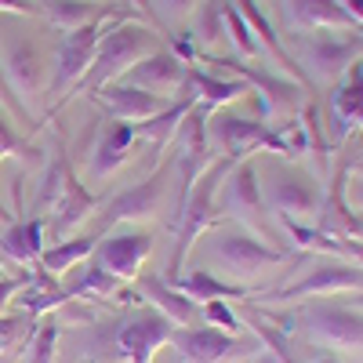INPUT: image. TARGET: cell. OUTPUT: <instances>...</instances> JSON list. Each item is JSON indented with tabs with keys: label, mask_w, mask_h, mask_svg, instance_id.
I'll return each instance as SVG.
<instances>
[{
	"label": "cell",
	"mask_w": 363,
	"mask_h": 363,
	"mask_svg": "<svg viewBox=\"0 0 363 363\" xmlns=\"http://www.w3.org/2000/svg\"><path fill=\"white\" fill-rule=\"evenodd\" d=\"M218 8H222V22L229 26V37H233L236 51H240V55H258V40H255V33L247 29L244 15H240V8L233 4V0H222Z\"/></svg>",
	"instance_id": "34"
},
{
	"label": "cell",
	"mask_w": 363,
	"mask_h": 363,
	"mask_svg": "<svg viewBox=\"0 0 363 363\" xmlns=\"http://www.w3.org/2000/svg\"><path fill=\"white\" fill-rule=\"evenodd\" d=\"M153 4L160 8L164 22H178V18H186V15L193 11V4H196V0H153Z\"/></svg>",
	"instance_id": "41"
},
{
	"label": "cell",
	"mask_w": 363,
	"mask_h": 363,
	"mask_svg": "<svg viewBox=\"0 0 363 363\" xmlns=\"http://www.w3.org/2000/svg\"><path fill=\"white\" fill-rule=\"evenodd\" d=\"M352 171H356V178H363V160H359V164H352Z\"/></svg>",
	"instance_id": "48"
},
{
	"label": "cell",
	"mask_w": 363,
	"mask_h": 363,
	"mask_svg": "<svg viewBox=\"0 0 363 363\" xmlns=\"http://www.w3.org/2000/svg\"><path fill=\"white\" fill-rule=\"evenodd\" d=\"M135 124H124V120H106V128L99 131V142L91 149V174L106 178L113 174L120 164L131 157V145H135Z\"/></svg>",
	"instance_id": "19"
},
{
	"label": "cell",
	"mask_w": 363,
	"mask_h": 363,
	"mask_svg": "<svg viewBox=\"0 0 363 363\" xmlns=\"http://www.w3.org/2000/svg\"><path fill=\"white\" fill-rule=\"evenodd\" d=\"M330 124H335L338 138L363 128V62H356L349 69V80L330 95Z\"/></svg>",
	"instance_id": "23"
},
{
	"label": "cell",
	"mask_w": 363,
	"mask_h": 363,
	"mask_svg": "<svg viewBox=\"0 0 363 363\" xmlns=\"http://www.w3.org/2000/svg\"><path fill=\"white\" fill-rule=\"evenodd\" d=\"M18 291H22V280H4V277H0V313L8 309V301H11Z\"/></svg>",
	"instance_id": "43"
},
{
	"label": "cell",
	"mask_w": 363,
	"mask_h": 363,
	"mask_svg": "<svg viewBox=\"0 0 363 363\" xmlns=\"http://www.w3.org/2000/svg\"><path fill=\"white\" fill-rule=\"evenodd\" d=\"M55 345H58V323H40V330L33 335V345H29L26 363H51Z\"/></svg>",
	"instance_id": "35"
},
{
	"label": "cell",
	"mask_w": 363,
	"mask_h": 363,
	"mask_svg": "<svg viewBox=\"0 0 363 363\" xmlns=\"http://www.w3.org/2000/svg\"><path fill=\"white\" fill-rule=\"evenodd\" d=\"M120 80L131 84V87L149 91V95H160V99H171L174 102L182 91H186V62H182L174 51L160 48V51H153L149 58H142L138 66H131Z\"/></svg>",
	"instance_id": "14"
},
{
	"label": "cell",
	"mask_w": 363,
	"mask_h": 363,
	"mask_svg": "<svg viewBox=\"0 0 363 363\" xmlns=\"http://www.w3.org/2000/svg\"><path fill=\"white\" fill-rule=\"evenodd\" d=\"M349 203L356 215H363V178L359 182H349Z\"/></svg>",
	"instance_id": "44"
},
{
	"label": "cell",
	"mask_w": 363,
	"mask_h": 363,
	"mask_svg": "<svg viewBox=\"0 0 363 363\" xmlns=\"http://www.w3.org/2000/svg\"><path fill=\"white\" fill-rule=\"evenodd\" d=\"M171 287H174L178 294H186L189 301H196V306H203V301H229V298H247V287H244V284L222 280V277H215L211 269L178 272V277H171Z\"/></svg>",
	"instance_id": "22"
},
{
	"label": "cell",
	"mask_w": 363,
	"mask_h": 363,
	"mask_svg": "<svg viewBox=\"0 0 363 363\" xmlns=\"http://www.w3.org/2000/svg\"><path fill=\"white\" fill-rule=\"evenodd\" d=\"M255 356H258L255 363H280V356H277V352H272V349H265V345H262V349H258Z\"/></svg>",
	"instance_id": "46"
},
{
	"label": "cell",
	"mask_w": 363,
	"mask_h": 363,
	"mask_svg": "<svg viewBox=\"0 0 363 363\" xmlns=\"http://www.w3.org/2000/svg\"><path fill=\"white\" fill-rule=\"evenodd\" d=\"M218 211L240 225H247L258 240H269V222H265V196H262V182L251 160H236L218 189Z\"/></svg>",
	"instance_id": "8"
},
{
	"label": "cell",
	"mask_w": 363,
	"mask_h": 363,
	"mask_svg": "<svg viewBox=\"0 0 363 363\" xmlns=\"http://www.w3.org/2000/svg\"><path fill=\"white\" fill-rule=\"evenodd\" d=\"M211 106H203V102H193V109L182 116V124H178V131H174V138H178V157H174V164H178V171H182V193H186L189 186H193V178L211 164V138H207V120H211Z\"/></svg>",
	"instance_id": "12"
},
{
	"label": "cell",
	"mask_w": 363,
	"mask_h": 363,
	"mask_svg": "<svg viewBox=\"0 0 363 363\" xmlns=\"http://www.w3.org/2000/svg\"><path fill=\"white\" fill-rule=\"evenodd\" d=\"M233 4L240 8V15H244V22H247V29L255 33V40H258V48H265L272 58H277V66H284L298 84H313L306 73H301V66L294 62V58L287 55V48H284V40L277 37V29H272V22L265 18V11L258 8V0H233Z\"/></svg>",
	"instance_id": "21"
},
{
	"label": "cell",
	"mask_w": 363,
	"mask_h": 363,
	"mask_svg": "<svg viewBox=\"0 0 363 363\" xmlns=\"http://www.w3.org/2000/svg\"><path fill=\"white\" fill-rule=\"evenodd\" d=\"M138 291H142V298L153 301V309L160 316H167L174 327H189L196 320V301H189L186 294H178L160 277H138Z\"/></svg>",
	"instance_id": "25"
},
{
	"label": "cell",
	"mask_w": 363,
	"mask_h": 363,
	"mask_svg": "<svg viewBox=\"0 0 363 363\" xmlns=\"http://www.w3.org/2000/svg\"><path fill=\"white\" fill-rule=\"evenodd\" d=\"M58 301H66V298L55 294V291H26V294H22V306H26L29 313H44V309L58 306Z\"/></svg>",
	"instance_id": "40"
},
{
	"label": "cell",
	"mask_w": 363,
	"mask_h": 363,
	"mask_svg": "<svg viewBox=\"0 0 363 363\" xmlns=\"http://www.w3.org/2000/svg\"><path fill=\"white\" fill-rule=\"evenodd\" d=\"M352 309H359V313H363V291H359V298H352Z\"/></svg>",
	"instance_id": "47"
},
{
	"label": "cell",
	"mask_w": 363,
	"mask_h": 363,
	"mask_svg": "<svg viewBox=\"0 0 363 363\" xmlns=\"http://www.w3.org/2000/svg\"><path fill=\"white\" fill-rule=\"evenodd\" d=\"M363 291V269L352 262H323L309 277L284 287L277 298L294 301V298H330V294H359Z\"/></svg>",
	"instance_id": "15"
},
{
	"label": "cell",
	"mask_w": 363,
	"mask_h": 363,
	"mask_svg": "<svg viewBox=\"0 0 363 363\" xmlns=\"http://www.w3.org/2000/svg\"><path fill=\"white\" fill-rule=\"evenodd\" d=\"M174 352L182 356V363H240L244 356H255L262 349L258 338H236L229 330L218 327H174L171 338Z\"/></svg>",
	"instance_id": "7"
},
{
	"label": "cell",
	"mask_w": 363,
	"mask_h": 363,
	"mask_svg": "<svg viewBox=\"0 0 363 363\" xmlns=\"http://www.w3.org/2000/svg\"><path fill=\"white\" fill-rule=\"evenodd\" d=\"M233 164L236 160H229V157L211 160L193 178V186L182 193V203H178V247H174V262H171V277H178V269L186 265V255L203 236V229H211L218 222V189H222V182H225Z\"/></svg>",
	"instance_id": "3"
},
{
	"label": "cell",
	"mask_w": 363,
	"mask_h": 363,
	"mask_svg": "<svg viewBox=\"0 0 363 363\" xmlns=\"http://www.w3.org/2000/svg\"><path fill=\"white\" fill-rule=\"evenodd\" d=\"M287 15L301 29H349V33H363V26L345 11L342 0H287Z\"/></svg>",
	"instance_id": "20"
},
{
	"label": "cell",
	"mask_w": 363,
	"mask_h": 363,
	"mask_svg": "<svg viewBox=\"0 0 363 363\" xmlns=\"http://www.w3.org/2000/svg\"><path fill=\"white\" fill-rule=\"evenodd\" d=\"M207 138H211V145H218L222 157H229V160H247L258 149H272V153H284V157L301 153L294 145V138H287L284 131H272L262 120H244V116H233V113H211Z\"/></svg>",
	"instance_id": "4"
},
{
	"label": "cell",
	"mask_w": 363,
	"mask_h": 363,
	"mask_svg": "<svg viewBox=\"0 0 363 363\" xmlns=\"http://www.w3.org/2000/svg\"><path fill=\"white\" fill-rule=\"evenodd\" d=\"M309 342L327 345L335 352H363V313L352 306H330V301H313L298 313Z\"/></svg>",
	"instance_id": "9"
},
{
	"label": "cell",
	"mask_w": 363,
	"mask_h": 363,
	"mask_svg": "<svg viewBox=\"0 0 363 363\" xmlns=\"http://www.w3.org/2000/svg\"><path fill=\"white\" fill-rule=\"evenodd\" d=\"M153 51H160V37L149 26H142V22H116V26H109L102 33L99 51H95V58H91V69L80 77L77 87L87 91V95H95L99 87L120 80L131 66H138L142 58H149Z\"/></svg>",
	"instance_id": "2"
},
{
	"label": "cell",
	"mask_w": 363,
	"mask_h": 363,
	"mask_svg": "<svg viewBox=\"0 0 363 363\" xmlns=\"http://www.w3.org/2000/svg\"><path fill=\"white\" fill-rule=\"evenodd\" d=\"M186 84L196 91L193 99L211 106V109H218L225 102H236L240 95H247V91H251L247 80H225V77H215L207 69H196V66H186Z\"/></svg>",
	"instance_id": "27"
},
{
	"label": "cell",
	"mask_w": 363,
	"mask_h": 363,
	"mask_svg": "<svg viewBox=\"0 0 363 363\" xmlns=\"http://www.w3.org/2000/svg\"><path fill=\"white\" fill-rule=\"evenodd\" d=\"M207 62H211V66H225V69L240 73V80H247L251 87H262V113H269L272 106H291L294 95H298L294 84H284V80L269 77V73H262V69H251V66L240 62V58H215V55H207Z\"/></svg>",
	"instance_id": "26"
},
{
	"label": "cell",
	"mask_w": 363,
	"mask_h": 363,
	"mask_svg": "<svg viewBox=\"0 0 363 363\" xmlns=\"http://www.w3.org/2000/svg\"><path fill=\"white\" fill-rule=\"evenodd\" d=\"M207 258L222 265L233 280H251V277H262V272L284 265L287 251L265 244L255 233L229 229V233H218L215 240H207Z\"/></svg>",
	"instance_id": "6"
},
{
	"label": "cell",
	"mask_w": 363,
	"mask_h": 363,
	"mask_svg": "<svg viewBox=\"0 0 363 363\" xmlns=\"http://www.w3.org/2000/svg\"><path fill=\"white\" fill-rule=\"evenodd\" d=\"M66 174H69V164L66 160H55L48 167V174L40 178V189L33 196V218H44L48 211L58 203V196H62V186H66Z\"/></svg>",
	"instance_id": "32"
},
{
	"label": "cell",
	"mask_w": 363,
	"mask_h": 363,
	"mask_svg": "<svg viewBox=\"0 0 363 363\" xmlns=\"http://www.w3.org/2000/svg\"><path fill=\"white\" fill-rule=\"evenodd\" d=\"M40 8L33 0H0V15H37Z\"/></svg>",
	"instance_id": "42"
},
{
	"label": "cell",
	"mask_w": 363,
	"mask_h": 363,
	"mask_svg": "<svg viewBox=\"0 0 363 363\" xmlns=\"http://www.w3.org/2000/svg\"><path fill=\"white\" fill-rule=\"evenodd\" d=\"M18 153H26V142H22V135L11 128V116L0 109V160H8V157H18ZM0 215H8L4 207H0Z\"/></svg>",
	"instance_id": "36"
},
{
	"label": "cell",
	"mask_w": 363,
	"mask_h": 363,
	"mask_svg": "<svg viewBox=\"0 0 363 363\" xmlns=\"http://www.w3.org/2000/svg\"><path fill=\"white\" fill-rule=\"evenodd\" d=\"M153 255V236L145 229H120L95 244V265L116 280H138V269Z\"/></svg>",
	"instance_id": "11"
},
{
	"label": "cell",
	"mask_w": 363,
	"mask_h": 363,
	"mask_svg": "<svg viewBox=\"0 0 363 363\" xmlns=\"http://www.w3.org/2000/svg\"><path fill=\"white\" fill-rule=\"evenodd\" d=\"M359 225H363V215H359Z\"/></svg>",
	"instance_id": "50"
},
{
	"label": "cell",
	"mask_w": 363,
	"mask_h": 363,
	"mask_svg": "<svg viewBox=\"0 0 363 363\" xmlns=\"http://www.w3.org/2000/svg\"><path fill=\"white\" fill-rule=\"evenodd\" d=\"M80 269V277L77 280H69V287H66V294L69 298H91V294H113L116 291V277H109L106 269H99V265H77Z\"/></svg>",
	"instance_id": "33"
},
{
	"label": "cell",
	"mask_w": 363,
	"mask_h": 363,
	"mask_svg": "<svg viewBox=\"0 0 363 363\" xmlns=\"http://www.w3.org/2000/svg\"><path fill=\"white\" fill-rule=\"evenodd\" d=\"M262 196H265V211L291 222H306L316 218L320 207H323V189L316 182L298 171V167H280V164H269L265 182H262Z\"/></svg>",
	"instance_id": "5"
},
{
	"label": "cell",
	"mask_w": 363,
	"mask_h": 363,
	"mask_svg": "<svg viewBox=\"0 0 363 363\" xmlns=\"http://www.w3.org/2000/svg\"><path fill=\"white\" fill-rule=\"evenodd\" d=\"M174 323L167 316H160L157 309H142L138 316H131L116 335V349L124 352L128 363H153V352L160 345H167Z\"/></svg>",
	"instance_id": "17"
},
{
	"label": "cell",
	"mask_w": 363,
	"mask_h": 363,
	"mask_svg": "<svg viewBox=\"0 0 363 363\" xmlns=\"http://www.w3.org/2000/svg\"><path fill=\"white\" fill-rule=\"evenodd\" d=\"M363 55V37H313L301 48V66H309V73L323 84L338 80L342 73H349L356 66V58Z\"/></svg>",
	"instance_id": "16"
},
{
	"label": "cell",
	"mask_w": 363,
	"mask_h": 363,
	"mask_svg": "<svg viewBox=\"0 0 363 363\" xmlns=\"http://www.w3.org/2000/svg\"><path fill=\"white\" fill-rule=\"evenodd\" d=\"M320 363H338V359H320Z\"/></svg>",
	"instance_id": "49"
},
{
	"label": "cell",
	"mask_w": 363,
	"mask_h": 363,
	"mask_svg": "<svg viewBox=\"0 0 363 363\" xmlns=\"http://www.w3.org/2000/svg\"><path fill=\"white\" fill-rule=\"evenodd\" d=\"M99 106L109 113V120H124V124H142V120L157 116L171 106V99H160V95H149L142 87H131L124 80H113L106 87L95 91Z\"/></svg>",
	"instance_id": "18"
},
{
	"label": "cell",
	"mask_w": 363,
	"mask_h": 363,
	"mask_svg": "<svg viewBox=\"0 0 363 363\" xmlns=\"http://www.w3.org/2000/svg\"><path fill=\"white\" fill-rule=\"evenodd\" d=\"M0 69L8 77V87L22 102L26 116L33 120L51 91V58L33 33H22L11 22H0Z\"/></svg>",
	"instance_id": "1"
},
{
	"label": "cell",
	"mask_w": 363,
	"mask_h": 363,
	"mask_svg": "<svg viewBox=\"0 0 363 363\" xmlns=\"http://www.w3.org/2000/svg\"><path fill=\"white\" fill-rule=\"evenodd\" d=\"M95 207H99V200L91 196L80 182H77V174L69 171V174H66V186H62V196H58V203L51 207V218H55L51 229H55V236H69Z\"/></svg>",
	"instance_id": "24"
},
{
	"label": "cell",
	"mask_w": 363,
	"mask_h": 363,
	"mask_svg": "<svg viewBox=\"0 0 363 363\" xmlns=\"http://www.w3.org/2000/svg\"><path fill=\"white\" fill-rule=\"evenodd\" d=\"M167 164H160L153 174L138 186L124 189L102 215V225H120V222H145V218H157L160 207H164V196H167Z\"/></svg>",
	"instance_id": "13"
},
{
	"label": "cell",
	"mask_w": 363,
	"mask_h": 363,
	"mask_svg": "<svg viewBox=\"0 0 363 363\" xmlns=\"http://www.w3.org/2000/svg\"><path fill=\"white\" fill-rule=\"evenodd\" d=\"M0 109H4L11 120H22V124H26V109H22V102L15 99V91L8 87V77H4V69H0Z\"/></svg>",
	"instance_id": "39"
},
{
	"label": "cell",
	"mask_w": 363,
	"mask_h": 363,
	"mask_svg": "<svg viewBox=\"0 0 363 363\" xmlns=\"http://www.w3.org/2000/svg\"><path fill=\"white\" fill-rule=\"evenodd\" d=\"M222 0H215V4H207L203 8V15H200V22H196V33L203 37V40H218L222 37V29H218V22H222Z\"/></svg>",
	"instance_id": "38"
},
{
	"label": "cell",
	"mask_w": 363,
	"mask_h": 363,
	"mask_svg": "<svg viewBox=\"0 0 363 363\" xmlns=\"http://www.w3.org/2000/svg\"><path fill=\"white\" fill-rule=\"evenodd\" d=\"M342 4H345V11H349V15H352V18L363 26V0H342Z\"/></svg>",
	"instance_id": "45"
},
{
	"label": "cell",
	"mask_w": 363,
	"mask_h": 363,
	"mask_svg": "<svg viewBox=\"0 0 363 363\" xmlns=\"http://www.w3.org/2000/svg\"><path fill=\"white\" fill-rule=\"evenodd\" d=\"M203 316L215 323V327H225L229 335H236V330H244L240 327V316L225 306V301H203Z\"/></svg>",
	"instance_id": "37"
},
{
	"label": "cell",
	"mask_w": 363,
	"mask_h": 363,
	"mask_svg": "<svg viewBox=\"0 0 363 363\" xmlns=\"http://www.w3.org/2000/svg\"><path fill=\"white\" fill-rule=\"evenodd\" d=\"M109 11L113 8H102L99 0H48L44 4L48 22L58 26V29H77V26H87V22H99Z\"/></svg>",
	"instance_id": "31"
},
{
	"label": "cell",
	"mask_w": 363,
	"mask_h": 363,
	"mask_svg": "<svg viewBox=\"0 0 363 363\" xmlns=\"http://www.w3.org/2000/svg\"><path fill=\"white\" fill-rule=\"evenodd\" d=\"M113 26V11L99 22H87V26H77V29H66V37L58 40L55 48V69H51V95H62L73 84H80V77L91 69V58L99 51V40L102 33Z\"/></svg>",
	"instance_id": "10"
},
{
	"label": "cell",
	"mask_w": 363,
	"mask_h": 363,
	"mask_svg": "<svg viewBox=\"0 0 363 363\" xmlns=\"http://www.w3.org/2000/svg\"><path fill=\"white\" fill-rule=\"evenodd\" d=\"M193 95H182V99H174L164 113H157V116H149V120H142V124H135V138L138 142H149L160 153V149H167V142L174 138V131H178V124H182V116H186L189 109H193Z\"/></svg>",
	"instance_id": "28"
},
{
	"label": "cell",
	"mask_w": 363,
	"mask_h": 363,
	"mask_svg": "<svg viewBox=\"0 0 363 363\" xmlns=\"http://www.w3.org/2000/svg\"><path fill=\"white\" fill-rule=\"evenodd\" d=\"M0 251H4L11 262H40V251H44V218H26V222H15L8 225V233L0 236Z\"/></svg>",
	"instance_id": "29"
},
{
	"label": "cell",
	"mask_w": 363,
	"mask_h": 363,
	"mask_svg": "<svg viewBox=\"0 0 363 363\" xmlns=\"http://www.w3.org/2000/svg\"><path fill=\"white\" fill-rule=\"evenodd\" d=\"M95 244H99V240H91V236L58 240V244H51V247L40 251V269L51 272V277H66V272H73L84 258L95 255Z\"/></svg>",
	"instance_id": "30"
}]
</instances>
